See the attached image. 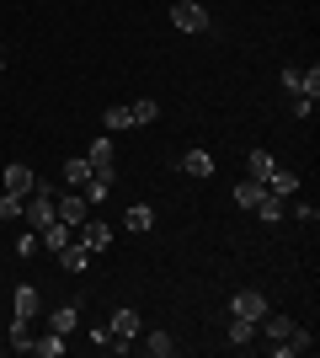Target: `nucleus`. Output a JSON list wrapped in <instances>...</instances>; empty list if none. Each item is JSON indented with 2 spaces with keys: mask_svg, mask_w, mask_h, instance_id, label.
<instances>
[{
  "mask_svg": "<svg viewBox=\"0 0 320 358\" xmlns=\"http://www.w3.org/2000/svg\"><path fill=\"white\" fill-rule=\"evenodd\" d=\"M171 27L176 32H213V16L203 0H176L171 6Z\"/></svg>",
  "mask_w": 320,
  "mask_h": 358,
  "instance_id": "f257e3e1",
  "label": "nucleus"
},
{
  "mask_svg": "<svg viewBox=\"0 0 320 358\" xmlns=\"http://www.w3.org/2000/svg\"><path fill=\"white\" fill-rule=\"evenodd\" d=\"M75 241L96 257V252H107V246H112V224H107V220H86V224H75Z\"/></svg>",
  "mask_w": 320,
  "mask_h": 358,
  "instance_id": "f03ea898",
  "label": "nucleus"
},
{
  "mask_svg": "<svg viewBox=\"0 0 320 358\" xmlns=\"http://www.w3.org/2000/svg\"><path fill=\"white\" fill-rule=\"evenodd\" d=\"M0 177H6V193H16V198H27L32 187H38V171H32V166H22V161H11Z\"/></svg>",
  "mask_w": 320,
  "mask_h": 358,
  "instance_id": "7ed1b4c3",
  "label": "nucleus"
},
{
  "mask_svg": "<svg viewBox=\"0 0 320 358\" xmlns=\"http://www.w3.org/2000/svg\"><path fill=\"white\" fill-rule=\"evenodd\" d=\"M229 315H241V321H261V315H267V299H261L257 289H241V294L229 299Z\"/></svg>",
  "mask_w": 320,
  "mask_h": 358,
  "instance_id": "20e7f679",
  "label": "nucleus"
},
{
  "mask_svg": "<svg viewBox=\"0 0 320 358\" xmlns=\"http://www.w3.org/2000/svg\"><path fill=\"white\" fill-rule=\"evenodd\" d=\"M54 220H64L70 230H75V224H86V220H91V203H86L80 193H64V198H59V209H54Z\"/></svg>",
  "mask_w": 320,
  "mask_h": 358,
  "instance_id": "39448f33",
  "label": "nucleus"
},
{
  "mask_svg": "<svg viewBox=\"0 0 320 358\" xmlns=\"http://www.w3.org/2000/svg\"><path fill=\"white\" fill-rule=\"evenodd\" d=\"M11 310L22 315V321H38V315H43V294H38L32 284H22V289L11 294Z\"/></svg>",
  "mask_w": 320,
  "mask_h": 358,
  "instance_id": "423d86ee",
  "label": "nucleus"
},
{
  "mask_svg": "<svg viewBox=\"0 0 320 358\" xmlns=\"http://www.w3.org/2000/svg\"><path fill=\"white\" fill-rule=\"evenodd\" d=\"M70 241H75V230H70L64 220H54V224H43V230H38V246H48L54 257H59L64 246H70Z\"/></svg>",
  "mask_w": 320,
  "mask_h": 358,
  "instance_id": "0eeeda50",
  "label": "nucleus"
},
{
  "mask_svg": "<svg viewBox=\"0 0 320 358\" xmlns=\"http://www.w3.org/2000/svg\"><path fill=\"white\" fill-rule=\"evenodd\" d=\"M75 327H80V305H70V299H64V305H54V315H48V331L70 337Z\"/></svg>",
  "mask_w": 320,
  "mask_h": 358,
  "instance_id": "6e6552de",
  "label": "nucleus"
},
{
  "mask_svg": "<svg viewBox=\"0 0 320 358\" xmlns=\"http://www.w3.org/2000/svg\"><path fill=\"white\" fill-rule=\"evenodd\" d=\"M59 177H64V187H70V193H80V187H86V177H91V161H86V155H75V161L59 166Z\"/></svg>",
  "mask_w": 320,
  "mask_h": 358,
  "instance_id": "1a4fd4ad",
  "label": "nucleus"
},
{
  "mask_svg": "<svg viewBox=\"0 0 320 358\" xmlns=\"http://www.w3.org/2000/svg\"><path fill=\"white\" fill-rule=\"evenodd\" d=\"M107 331H112V337H123V343H134V337H139V310H112Z\"/></svg>",
  "mask_w": 320,
  "mask_h": 358,
  "instance_id": "9d476101",
  "label": "nucleus"
},
{
  "mask_svg": "<svg viewBox=\"0 0 320 358\" xmlns=\"http://www.w3.org/2000/svg\"><path fill=\"white\" fill-rule=\"evenodd\" d=\"M86 161H91V166H118V145H112V134H96L91 150H86Z\"/></svg>",
  "mask_w": 320,
  "mask_h": 358,
  "instance_id": "9b49d317",
  "label": "nucleus"
},
{
  "mask_svg": "<svg viewBox=\"0 0 320 358\" xmlns=\"http://www.w3.org/2000/svg\"><path fill=\"white\" fill-rule=\"evenodd\" d=\"M261 198H267V182H257V177H245L241 187H235V203H241V209H251V214H257Z\"/></svg>",
  "mask_w": 320,
  "mask_h": 358,
  "instance_id": "f8f14e48",
  "label": "nucleus"
},
{
  "mask_svg": "<svg viewBox=\"0 0 320 358\" xmlns=\"http://www.w3.org/2000/svg\"><path fill=\"white\" fill-rule=\"evenodd\" d=\"M182 171H187V177H213V155H208V150H187V155H182Z\"/></svg>",
  "mask_w": 320,
  "mask_h": 358,
  "instance_id": "ddd939ff",
  "label": "nucleus"
},
{
  "mask_svg": "<svg viewBox=\"0 0 320 358\" xmlns=\"http://www.w3.org/2000/svg\"><path fill=\"white\" fill-rule=\"evenodd\" d=\"M150 224H155V209H150V203H134V209L123 214V230H134V236H144Z\"/></svg>",
  "mask_w": 320,
  "mask_h": 358,
  "instance_id": "4468645a",
  "label": "nucleus"
},
{
  "mask_svg": "<svg viewBox=\"0 0 320 358\" xmlns=\"http://www.w3.org/2000/svg\"><path fill=\"white\" fill-rule=\"evenodd\" d=\"M245 166H251V177L257 182H267L277 171V161H273V150H251V155H245Z\"/></svg>",
  "mask_w": 320,
  "mask_h": 358,
  "instance_id": "2eb2a0df",
  "label": "nucleus"
},
{
  "mask_svg": "<svg viewBox=\"0 0 320 358\" xmlns=\"http://www.w3.org/2000/svg\"><path fill=\"white\" fill-rule=\"evenodd\" d=\"M59 262H64V273H86V262H91V252H86L80 241H70V246H64V252H59Z\"/></svg>",
  "mask_w": 320,
  "mask_h": 358,
  "instance_id": "dca6fc26",
  "label": "nucleus"
},
{
  "mask_svg": "<svg viewBox=\"0 0 320 358\" xmlns=\"http://www.w3.org/2000/svg\"><path fill=\"white\" fill-rule=\"evenodd\" d=\"M128 118H134V129L139 123H155L160 118V102H155V96H139V102H128Z\"/></svg>",
  "mask_w": 320,
  "mask_h": 358,
  "instance_id": "f3484780",
  "label": "nucleus"
},
{
  "mask_svg": "<svg viewBox=\"0 0 320 358\" xmlns=\"http://www.w3.org/2000/svg\"><path fill=\"white\" fill-rule=\"evenodd\" d=\"M144 353L150 358H171L176 353V337H171V331H150V337H144Z\"/></svg>",
  "mask_w": 320,
  "mask_h": 358,
  "instance_id": "a211bd4d",
  "label": "nucleus"
},
{
  "mask_svg": "<svg viewBox=\"0 0 320 358\" xmlns=\"http://www.w3.org/2000/svg\"><path fill=\"white\" fill-rule=\"evenodd\" d=\"M257 327L267 331V343H283V337H289V331H294V321H289V315H261Z\"/></svg>",
  "mask_w": 320,
  "mask_h": 358,
  "instance_id": "6ab92c4d",
  "label": "nucleus"
},
{
  "mask_svg": "<svg viewBox=\"0 0 320 358\" xmlns=\"http://www.w3.org/2000/svg\"><path fill=\"white\" fill-rule=\"evenodd\" d=\"M267 193L294 198V193H299V177H294V171H273V177H267Z\"/></svg>",
  "mask_w": 320,
  "mask_h": 358,
  "instance_id": "aec40b11",
  "label": "nucleus"
},
{
  "mask_svg": "<svg viewBox=\"0 0 320 358\" xmlns=\"http://www.w3.org/2000/svg\"><path fill=\"white\" fill-rule=\"evenodd\" d=\"M102 129H107V134H123V129H134L128 107H107V113H102Z\"/></svg>",
  "mask_w": 320,
  "mask_h": 358,
  "instance_id": "412c9836",
  "label": "nucleus"
},
{
  "mask_svg": "<svg viewBox=\"0 0 320 358\" xmlns=\"http://www.w3.org/2000/svg\"><path fill=\"white\" fill-rule=\"evenodd\" d=\"M251 337H257V321H229V348H251Z\"/></svg>",
  "mask_w": 320,
  "mask_h": 358,
  "instance_id": "4be33fe9",
  "label": "nucleus"
},
{
  "mask_svg": "<svg viewBox=\"0 0 320 358\" xmlns=\"http://www.w3.org/2000/svg\"><path fill=\"white\" fill-rule=\"evenodd\" d=\"M257 214H261V220H267V224H273V220H283V214H289V198L267 193V198H261V203H257Z\"/></svg>",
  "mask_w": 320,
  "mask_h": 358,
  "instance_id": "5701e85b",
  "label": "nucleus"
},
{
  "mask_svg": "<svg viewBox=\"0 0 320 358\" xmlns=\"http://www.w3.org/2000/svg\"><path fill=\"white\" fill-rule=\"evenodd\" d=\"M11 348H16V353H27V348H32V321L11 315Z\"/></svg>",
  "mask_w": 320,
  "mask_h": 358,
  "instance_id": "b1692460",
  "label": "nucleus"
},
{
  "mask_svg": "<svg viewBox=\"0 0 320 358\" xmlns=\"http://www.w3.org/2000/svg\"><path fill=\"white\" fill-rule=\"evenodd\" d=\"M32 353H38V358H59L64 353V337H59V331H48L43 343H32Z\"/></svg>",
  "mask_w": 320,
  "mask_h": 358,
  "instance_id": "393cba45",
  "label": "nucleus"
},
{
  "mask_svg": "<svg viewBox=\"0 0 320 358\" xmlns=\"http://www.w3.org/2000/svg\"><path fill=\"white\" fill-rule=\"evenodd\" d=\"M0 220H6V224H16V220H22V198H16V193H6V198H0Z\"/></svg>",
  "mask_w": 320,
  "mask_h": 358,
  "instance_id": "a878e982",
  "label": "nucleus"
},
{
  "mask_svg": "<svg viewBox=\"0 0 320 358\" xmlns=\"http://www.w3.org/2000/svg\"><path fill=\"white\" fill-rule=\"evenodd\" d=\"M283 86H289L294 96H310V91H305V70H294V64L283 70Z\"/></svg>",
  "mask_w": 320,
  "mask_h": 358,
  "instance_id": "bb28decb",
  "label": "nucleus"
},
{
  "mask_svg": "<svg viewBox=\"0 0 320 358\" xmlns=\"http://www.w3.org/2000/svg\"><path fill=\"white\" fill-rule=\"evenodd\" d=\"M289 214H299L305 224H315V220H320V209H315V203H289Z\"/></svg>",
  "mask_w": 320,
  "mask_h": 358,
  "instance_id": "cd10ccee",
  "label": "nucleus"
},
{
  "mask_svg": "<svg viewBox=\"0 0 320 358\" xmlns=\"http://www.w3.org/2000/svg\"><path fill=\"white\" fill-rule=\"evenodd\" d=\"M294 118H315V96H294Z\"/></svg>",
  "mask_w": 320,
  "mask_h": 358,
  "instance_id": "c85d7f7f",
  "label": "nucleus"
},
{
  "mask_svg": "<svg viewBox=\"0 0 320 358\" xmlns=\"http://www.w3.org/2000/svg\"><path fill=\"white\" fill-rule=\"evenodd\" d=\"M16 252H22V257H32V252H38V230H27V236L16 241Z\"/></svg>",
  "mask_w": 320,
  "mask_h": 358,
  "instance_id": "c756f323",
  "label": "nucleus"
}]
</instances>
